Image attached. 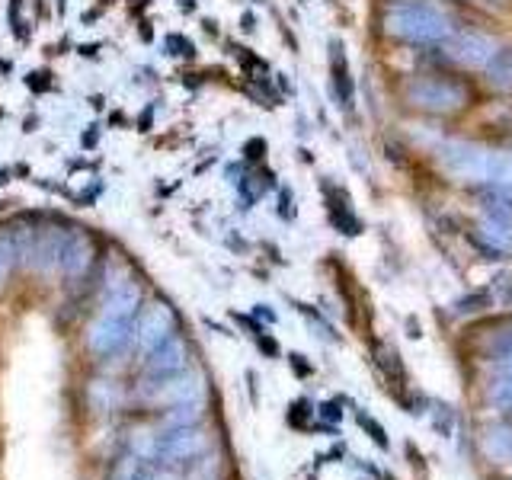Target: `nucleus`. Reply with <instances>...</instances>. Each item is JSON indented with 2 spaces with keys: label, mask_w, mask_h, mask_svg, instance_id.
I'll list each match as a JSON object with an SVG mask.
<instances>
[{
  "label": "nucleus",
  "mask_w": 512,
  "mask_h": 480,
  "mask_svg": "<svg viewBox=\"0 0 512 480\" xmlns=\"http://www.w3.org/2000/svg\"><path fill=\"white\" fill-rule=\"evenodd\" d=\"M388 32L410 45H439L455 36V23L442 7L429 0H397L388 10Z\"/></svg>",
  "instance_id": "nucleus-1"
},
{
  "label": "nucleus",
  "mask_w": 512,
  "mask_h": 480,
  "mask_svg": "<svg viewBox=\"0 0 512 480\" xmlns=\"http://www.w3.org/2000/svg\"><path fill=\"white\" fill-rule=\"evenodd\" d=\"M407 100L420 112H429V116H455L464 106H471V90L455 77L432 74L413 80L407 87Z\"/></svg>",
  "instance_id": "nucleus-2"
},
{
  "label": "nucleus",
  "mask_w": 512,
  "mask_h": 480,
  "mask_svg": "<svg viewBox=\"0 0 512 480\" xmlns=\"http://www.w3.org/2000/svg\"><path fill=\"white\" fill-rule=\"evenodd\" d=\"M490 151L493 148H487V144H477V141H445L439 148V164H442L445 173H452L455 180L487 183Z\"/></svg>",
  "instance_id": "nucleus-3"
},
{
  "label": "nucleus",
  "mask_w": 512,
  "mask_h": 480,
  "mask_svg": "<svg viewBox=\"0 0 512 480\" xmlns=\"http://www.w3.org/2000/svg\"><path fill=\"white\" fill-rule=\"evenodd\" d=\"M135 340V320H125L116 314H100L87 330V349L96 359H112Z\"/></svg>",
  "instance_id": "nucleus-4"
},
{
  "label": "nucleus",
  "mask_w": 512,
  "mask_h": 480,
  "mask_svg": "<svg viewBox=\"0 0 512 480\" xmlns=\"http://www.w3.org/2000/svg\"><path fill=\"white\" fill-rule=\"evenodd\" d=\"M183 372H189V346L180 336H173V340H167L157 352H151V356L144 359V384L154 391L160 384L180 378Z\"/></svg>",
  "instance_id": "nucleus-5"
},
{
  "label": "nucleus",
  "mask_w": 512,
  "mask_h": 480,
  "mask_svg": "<svg viewBox=\"0 0 512 480\" xmlns=\"http://www.w3.org/2000/svg\"><path fill=\"white\" fill-rule=\"evenodd\" d=\"M176 336V314L167 304H151L148 311L138 317L135 324V349L141 359H148L151 352H157L167 340Z\"/></svg>",
  "instance_id": "nucleus-6"
},
{
  "label": "nucleus",
  "mask_w": 512,
  "mask_h": 480,
  "mask_svg": "<svg viewBox=\"0 0 512 480\" xmlns=\"http://www.w3.org/2000/svg\"><path fill=\"white\" fill-rule=\"evenodd\" d=\"M208 448V439L199 426L186 429H167L164 436H157V461L173 468V464H189L196 461Z\"/></svg>",
  "instance_id": "nucleus-7"
},
{
  "label": "nucleus",
  "mask_w": 512,
  "mask_h": 480,
  "mask_svg": "<svg viewBox=\"0 0 512 480\" xmlns=\"http://www.w3.org/2000/svg\"><path fill=\"white\" fill-rule=\"evenodd\" d=\"M448 48V58H452L458 68L464 71H477V68H487V61L496 55V39L487 36V32H477V29H464L455 32L452 39L445 42Z\"/></svg>",
  "instance_id": "nucleus-8"
},
{
  "label": "nucleus",
  "mask_w": 512,
  "mask_h": 480,
  "mask_svg": "<svg viewBox=\"0 0 512 480\" xmlns=\"http://www.w3.org/2000/svg\"><path fill=\"white\" fill-rule=\"evenodd\" d=\"M93 266V240L84 231H68L61 234V253H58V269L68 279L87 276V269Z\"/></svg>",
  "instance_id": "nucleus-9"
},
{
  "label": "nucleus",
  "mask_w": 512,
  "mask_h": 480,
  "mask_svg": "<svg viewBox=\"0 0 512 480\" xmlns=\"http://www.w3.org/2000/svg\"><path fill=\"white\" fill-rule=\"evenodd\" d=\"M154 400H157V404H167V407L192 404V400H205V378H202V372H183L180 378L160 384V388L154 391Z\"/></svg>",
  "instance_id": "nucleus-10"
},
{
  "label": "nucleus",
  "mask_w": 512,
  "mask_h": 480,
  "mask_svg": "<svg viewBox=\"0 0 512 480\" xmlns=\"http://www.w3.org/2000/svg\"><path fill=\"white\" fill-rule=\"evenodd\" d=\"M103 311L116 314V317H125V320H135L138 311H141V288H138V282H132L128 276L109 282L106 298H103Z\"/></svg>",
  "instance_id": "nucleus-11"
},
{
  "label": "nucleus",
  "mask_w": 512,
  "mask_h": 480,
  "mask_svg": "<svg viewBox=\"0 0 512 480\" xmlns=\"http://www.w3.org/2000/svg\"><path fill=\"white\" fill-rule=\"evenodd\" d=\"M330 71H333V93H336V100H340L343 109H352V103H356V84H352V77H349L346 55H343L340 42L330 45Z\"/></svg>",
  "instance_id": "nucleus-12"
},
{
  "label": "nucleus",
  "mask_w": 512,
  "mask_h": 480,
  "mask_svg": "<svg viewBox=\"0 0 512 480\" xmlns=\"http://www.w3.org/2000/svg\"><path fill=\"white\" fill-rule=\"evenodd\" d=\"M484 80L493 90L512 93V45L496 48V55L487 61V68H484Z\"/></svg>",
  "instance_id": "nucleus-13"
},
{
  "label": "nucleus",
  "mask_w": 512,
  "mask_h": 480,
  "mask_svg": "<svg viewBox=\"0 0 512 480\" xmlns=\"http://www.w3.org/2000/svg\"><path fill=\"white\" fill-rule=\"evenodd\" d=\"M202 413H205V400H192V404H176V407H167L164 426H167V429H186V426H199Z\"/></svg>",
  "instance_id": "nucleus-14"
},
{
  "label": "nucleus",
  "mask_w": 512,
  "mask_h": 480,
  "mask_svg": "<svg viewBox=\"0 0 512 480\" xmlns=\"http://www.w3.org/2000/svg\"><path fill=\"white\" fill-rule=\"evenodd\" d=\"M496 368V375L490 381V400L496 407H509L512 410V362H503V365H493Z\"/></svg>",
  "instance_id": "nucleus-15"
},
{
  "label": "nucleus",
  "mask_w": 512,
  "mask_h": 480,
  "mask_svg": "<svg viewBox=\"0 0 512 480\" xmlns=\"http://www.w3.org/2000/svg\"><path fill=\"white\" fill-rule=\"evenodd\" d=\"M487 183L496 189H509L512 192V154L509 151H490V170H487Z\"/></svg>",
  "instance_id": "nucleus-16"
},
{
  "label": "nucleus",
  "mask_w": 512,
  "mask_h": 480,
  "mask_svg": "<svg viewBox=\"0 0 512 480\" xmlns=\"http://www.w3.org/2000/svg\"><path fill=\"white\" fill-rule=\"evenodd\" d=\"M148 461H144L141 455L135 452H128L122 455L116 464H112V471H109V480H144V474H148Z\"/></svg>",
  "instance_id": "nucleus-17"
},
{
  "label": "nucleus",
  "mask_w": 512,
  "mask_h": 480,
  "mask_svg": "<svg viewBox=\"0 0 512 480\" xmlns=\"http://www.w3.org/2000/svg\"><path fill=\"white\" fill-rule=\"evenodd\" d=\"M20 256V240H16L13 231H0V288L10 279V269Z\"/></svg>",
  "instance_id": "nucleus-18"
},
{
  "label": "nucleus",
  "mask_w": 512,
  "mask_h": 480,
  "mask_svg": "<svg viewBox=\"0 0 512 480\" xmlns=\"http://www.w3.org/2000/svg\"><path fill=\"white\" fill-rule=\"evenodd\" d=\"M119 404V391L116 388H112V384L109 381H93L90 384V407L93 410H112V407H116Z\"/></svg>",
  "instance_id": "nucleus-19"
},
{
  "label": "nucleus",
  "mask_w": 512,
  "mask_h": 480,
  "mask_svg": "<svg viewBox=\"0 0 512 480\" xmlns=\"http://www.w3.org/2000/svg\"><path fill=\"white\" fill-rule=\"evenodd\" d=\"M487 452H493L496 458H509L512 455V429L496 426L487 432Z\"/></svg>",
  "instance_id": "nucleus-20"
},
{
  "label": "nucleus",
  "mask_w": 512,
  "mask_h": 480,
  "mask_svg": "<svg viewBox=\"0 0 512 480\" xmlns=\"http://www.w3.org/2000/svg\"><path fill=\"white\" fill-rule=\"evenodd\" d=\"M490 304H493L490 292H471V295H464V298L455 301V314H458V317H464V314H477V311L490 308Z\"/></svg>",
  "instance_id": "nucleus-21"
},
{
  "label": "nucleus",
  "mask_w": 512,
  "mask_h": 480,
  "mask_svg": "<svg viewBox=\"0 0 512 480\" xmlns=\"http://www.w3.org/2000/svg\"><path fill=\"white\" fill-rule=\"evenodd\" d=\"M359 426H362V429H368V432H372V439H375V442H378L381 448H388V439H384V429H381V426H378V423L372 420V416H365V413H362V416H359Z\"/></svg>",
  "instance_id": "nucleus-22"
},
{
  "label": "nucleus",
  "mask_w": 512,
  "mask_h": 480,
  "mask_svg": "<svg viewBox=\"0 0 512 480\" xmlns=\"http://www.w3.org/2000/svg\"><path fill=\"white\" fill-rule=\"evenodd\" d=\"M279 215L282 218H295V192L292 189L279 192Z\"/></svg>",
  "instance_id": "nucleus-23"
},
{
  "label": "nucleus",
  "mask_w": 512,
  "mask_h": 480,
  "mask_svg": "<svg viewBox=\"0 0 512 480\" xmlns=\"http://www.w3.org/2000/svg\"><path fill=\"white\" fill-rule=\"evenodd\" d=\"M436 426H439V432H445V436H452V410L442 407V416L436 420Z\"/></svg>",
  "instance_id": "nucleus-24"
},
{
  "label": "nucleus",
  "mask_w": 512,
  "mask_h": 480,
  "mask_svg": "<svg viewBox=\"0 0 512 480\" xmlns=\"http://www.w3.org/2000/svg\"><path fill=\"white\" fill-rule=\"evenodd\" d=\"M144 480H173V474H167V471H148V474H144Z\"/></svg>",
  "instance_id": "nucleus-25"
},
{
  "label": "nucleus",
  "mask_w": 512,
  "mask_h": 480,
  "mask_svg": "<svg viewBox=\"0 0 512 480\" xmlns=\"http://www.w3.org/2000/svg\"><path fill=\"white\" fill-rule=\"evenodd\" d=\"M503 285H506V292L500 298H503V304H512V279H503Z\"/></svg>",
  "instance_id": "nucleus-26"
}]
</instances>
